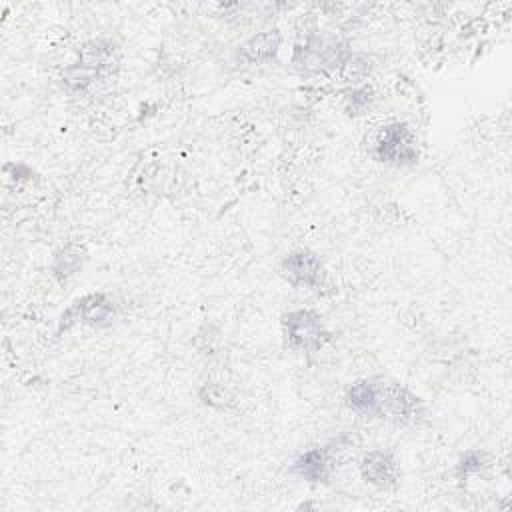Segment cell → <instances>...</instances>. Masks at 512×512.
I'll list each match as a JSON object with an SVG mask.
<instances>
[{
  "instance_id": "obj_1",
  "label": "cell",
  "mask_w": 512,
  "mask_h": 512,
  "mask_svg": "<svg viewBox=\"0 0 512 512\" xmlns=\"http://www.w3.org/2000/svg\"><path fill=\"white\" fill-rule=\"evenodd\" d=\"M120 46L114 38H90L78 48L76 62L64 68V84L74 92H84L96 82H104L116 76L120 68Z\"/></svg>"
},
{
  "instance_id": "obj_2",
  "label": "cell",
  "mask_w": 512,
  "mask_h": 512,
  "mask_svg": "<svg viewBox=\"0 0 512 512\" xmlns=\"http://www.w3.org/2000/svg\"><path fill=\"white\" fill-rule=\"evenodd\" d=\"M350 56V46L342 36L328 30H316L308 32L304 40L296 44L292 54V68L306 76L332 72L344 66Z\"/></svg>"
},
{
  "instance_id": "obj_3",
  "label": "cell",
  "mask_w": 512,
  "mask_h": 512,
  "mask_svg": "<svg viewBox=\"0 0 512 512\" xmlns=\"http://www.w3.org/2000/svg\"><path fill=\"white\" fill-rule=\"evenodd\" d=\"M282 336L290 350L314 354L328 344L330 330L326 328L322 314L310 308H298L282 316Z\"/></svg>"
},
{
  "instance_id": "obj_4",
  "label": "cell",
  "mask_w": 512,
  "mask_h": 512,
  "mask_svg": "<svg viewBox=\"0 0 512 512\" xmlns=\"http://www.w3.org/2000/svg\"><path fill=\"white\" fill-rule=\"evenodd\" d=\"M372 156L378 162L392 166H406L418 160V142L410 126L402 122L386 124L378 130Z\"/></svg>"
},
{
  "instance_id": "obj_5",
  "label": "cell",
  "mask_w": 512,
  "mask_h": 512,
  "mask_svg": "<svg viewBox=\"0 0 512 512\" xmlns=\"http://www.w3.org/2000/svg\"><path fill=\"white\" fill-rule=\"evenodd\" d=\"M280 272L294 288L322 292L326 286V270L318 252L310 248H296L280 262Z\"/></svg>"
},
{
  "instance_id": "obj_6",
  "label": "cell",
  "mask_w": 512,
  "mask_h": 512,
  "mask_svg": "<svg viewBox=\"0 0 512 512\" xmlns=\"http://www.w3.org/2000/svg\"><path fill=\"white\" fill-rule=\"evenodd\" d=\"M118 304L106 292H92L78 298L60 318V330H66L72 322H82L92 328H108L118 318Z\"/></svg>"
},
{
  "instance_id": "obj_7",
  "label": "cell",
  "mask_w": 512,
  "mask_h": 512,
  "mask_svg": "<svg viewBox=\"0 0 512 512\" xmlns=\"http://www.w3.org/2000/svg\"><path fill=\"white\" fill-rule=\"evenodd\" d=\"M424 414L422 398L416 396L404 384L382 378V394H380V416L394 418L404 424H414Z\"/></svg>"
},
{
  "instance_id": "obj_8",
  "label": "cell",
  "mask_w": 512,
  "mask_h": 512,
  "mask_svg": "<svg viewBox=\"0 0 512 512\" xmlns=\"http://www.w3.org/2000/svg\"><path fill=\"white\" fill-rule=\"evenodd\" d=\"M360 474H362L364 482H368L380 490H392L398 486L400 466H398V460L392 450L376 448L362 456Z\"/></svg>"
},
{
  "instance_id": "obj_9",
  "label": "cell",
  "mask_w": 512,
  "mask_h": 512,
  "mask_svg": "<svg viewBox=\"0 0 512 512\" xmlns=\"http://www.w3.org/2000/svg\"><path fill=\"white\" fill-rule=\"evenodd\" d=\"M336 462L332 448L314 446L304 450L290 466V472L312 484H326L334 474Z\"/></svg>"
},
{
  "instance_id": "obj_10",
  "label": "cell",
  "mask_w": 512,
  "mask_h": 512,
  "mask_svg": "<svg viewBox=\"0 0 512 512\" xmlns=\"http://www.w3.org/2000/svg\"><path fill=\"white\" fill-rule=\"evenodd\" d=\"M282 44V34L276 28L262 30L246 38L236 50L234 60L238 64H264L276 58Z\"/></svg>"
},
{
  "instance_id": "obj_11",
  "label": "cell",
  "mask_w": 512,
  "mask_h": 512,
  "mask_svg": "<svg viewBox=\"0 0 512 512\" xmlns=\"http://www.w3.org/2000/svg\"><path fill=\"white\" fill-rule=\"evenodd\" d=\"M380 394H382V376L356 380L344 396L346 406L364 418L380 416Z\"/></svg>"
},
{
  "instance_id": "obj_12",
  "label": "cell",
  "mask_w": 512,
  "mask_h": 512,
  "mask_svg": "<svg viewBox=\"0 0 512 512\" xmlns=\"http://www.w3.org/2000/svg\"><path fill=\"white\" fill-rule=\"evenodd\" d=\"M82 262H84V248L76 242H68L54 254L50 272L56 276L58 282H66L70 276L78 272Z\"/></svg>"
},
{
  "instance_id": "obj_13",
  "label": "cell",
  "mask_w": 512,
  "mask_h": 512,
  "mask_svg": "<svg viewBox=\"0 0 512 512\" xmlns=\"http://www.w3.org/2000/svg\"><path fill=\"white\" fill-rule=\"evenodd\" d=\"M198 400L208 406V408H214V410H230L234 404H236V396L234 392L220 384V382H206L202 384V388L198 390Z\"/></svg>"
},
{
  "instance_id": "obj_14",
  "label": "cell",
  "mask_w": 512,
  "mask_h": 512,
  "mask_svg": "<svg viewBox=\"0 0 512 512\" xmlns=\"http://www.w3.org/2000/svg\"><path fill=\"white\" fill-rule=\"evenodd\" d=\"M488 466H490V460H488L486 452H482V450H468V452H464L460 456V462H458L456 470H458L460 478H466V476L482 472Z\"/></svg>"
},
{
  "instance_id": "obj_15",
  "label": "cell",
  "mask_w": 512,
  "mask_h": 512,
  "mask_svg": "<svg viewBox=\"0 0 512 512\" xmlns=\"http://www.w3.org/2000/svg\"><path fill=\"white\" fill-rule=\"evenodd\" d=\"M352 96V110H354V114H360V110H364L366 108V104H368V100H370V96H368V90H362V92H354V94H350Z\"/></svg>"
}]
</instances>
